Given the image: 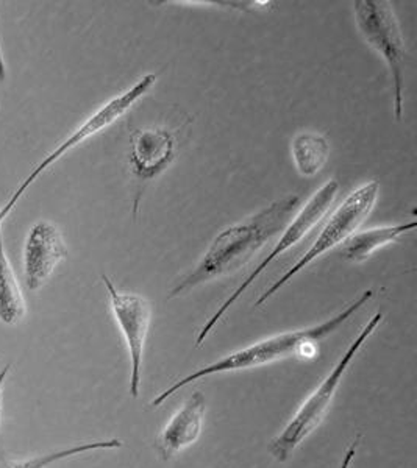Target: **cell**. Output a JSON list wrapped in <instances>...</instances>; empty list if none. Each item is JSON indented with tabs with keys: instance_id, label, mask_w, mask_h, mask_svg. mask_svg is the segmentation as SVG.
I'll list each match as a JSON object with an SVG mask.
<instances>
[{
	"instance_id": "obj_17",
	"label": "cell",
	"mask_w": 417,
	"mask_h": 468,
	"mask_svg": "<svg viewBox=\"0 0 417 468\" xmlns=\"http://www.w3.org/2000/svg\"><path fill=\"white\" fill-rule=\"evenodd\" d=\"M5 80V63H4V57H2V48H0V81Z\"/></svg>"
},
{
	"instance_id": "obj_8",
	"label": "cell",
	"mask_w": 417,
	"mask_h": 468,
	"mask_svg": "<svg viewBox=\"0 0 417 468\" xmlns=\"http://www.w3.org/2000/svg\"><path fill=\"white\" fill-rule=\"evenodd\" d=\"M102 282L107 288L112 314L129 351L130 395L138 399L143 386V362L152 322V308L144 297L136 293L121 292L107 275H102Z\"/></svg>"
},
{
	"instance_id": "obj_4",
	"label": "cell",
	"mask_w": 417,
	"mask_h": 468,
	"mask_svg": "<svg viewBox=\"0 0 417 468\" xmlns=\"http://www.w3.org/2000/svg\"><path fill=\"white\" fill-rule=\"evenodd\" d=\"M379 191H380L379 181L372 180L355 189L352 194H348V197L337 207L332 218L326 220V227L321 229V233L305 251V255L302 256L284 275L278 278L271 288L266 289L260 295L255 302V306L266 303L269 298L275 295L284 284H288L297 273L310 266L311 262L333 250L337 245L344 244L353 233H357V229L361 227L366 218L372 213L379 197Z\"/></svg>"
},
{
	"instance_id": "obj_10",
	"label": "cell",
	"mask_w": 417,
	"mask_h": 468,
	"mask_svg": "<svg viewBox=\"0 0 417 468\" xmlns=\"http://www.w3.org/2000/svg\"><path fill=\"white\" fill-rule=\"evenodd\" d=\"M176 158V136L165 128L136 130L130 138V167L139 181L166 171Z\"/></svg>"
},
{
	"instance_id": "obj_9",
	"label": "cell",
	"mask_w": 417,
	"mask_h": 468,
	"mask_svg": "<svg viewBox=\"0 0 417 468\" xmlns=\"http://www.w3.org/2000/svg\"><path fill=\"white\" fill-rule=\"evenodd\" d=\"M66 256L68 247L54 224L39 220L33 225L24 247V277L28 291L43 288Z\"/></svg>"
},
{
	"instance_id": "obj_13",
	"label": "cell",
	"mask_w": 417,
	"mask_h": 468,
	"mask_svg": "<svg viewBox=\"0 0 417 468\" xmlns=\"http://www.w3.org/2000/svg\"><path fill=\"white\" fill-rule=\"evenodd\" d=\"M416 229V222L394 225V227H379L353 233L344 242L343 258L350 262H363L369 260L379 249L396 242L401 234Z\"/></svg>"
},
{
	"instance_id": "obj_12",
	"label": "cell",
	"mask_w": 417,
	"mask_h": 468,
	"mask_svg": "<svg viewBox=\"0 0 417 468\" xmlns=\"http://www.w3.org/2000/svg\"><path fill=\"white\" fill-rule=\"evenodd\" d=\"M2 224L4 222L0 220V322L11 326L26 317L27 304L17 282L16 273L6 256Z\"/></svg>"
},
{
	"instance_id": "obj_1",
	"label": "cell",
	"mask_w": 417,
	"mask_h": 468,
	"mask_svg": "<svg viewBox=\"0 0 417 468\" xmlns=\"http://www.w3.org/2000/svg\"><path fill=\"white\" fill-rule=\"evenodd\" d=\"M299 203V196L291 194L253 214L246 222L220 231L196 269L172 289L169 298L183 295L214 278L224 277L246 266L273 236L286 229Z\"/></svg>"
},
{
	"instance_id": "obj_11",
	"label": "cell",
	"mask_w": 417,
	"mask_h": 468,
	"mask_svg": "<svg viewBox=\"0 0 417 468\" xmlns=\"http://www.w3.org/2000/svg\"><path fill=\"white\" fill-rule=\"evenodd\" d=\"M205 410L207 403L204 394L194 392L182 408L172 415L171 420L156 437V452L163 461H171L178 452L198 441L204 428Z\"/></svg>"
},
{
	"instance_id": "obj_16",
	"label": "cell",
	"mask_w": 417,
	"mask_h": 468,
	"mask_svg": "<svg viewBox=\"0 0 417 468\" xmlns=\"http://www.w3.org/2000/svg\"><path fill=\"white\" fill-rule=\"evenodd\" d=\"M11 366L6 364L5 367L0 372V419H2V394H4V386H5L6 377L10 373Z\"/></svg>"
},
{
	"instance_id": "obj_6",
	"label": "cell",
	"mask_w": 417,
	"mask_h": 468,
	"mask_svg": "<svg viewBox=\"0 0 417 468\" xmlns=\"http://www.w3.org/2000/svg\"><path fill=\"white\" fill-rule=\"evenodd\" d=\"M155 83V74H145L132 88L123 90V94H119V96L112 97L107 103H103L102 107L99 108L97 112H92L91 116L88 117L81 125L75 128L74 132L61 144L57 145L55 150H52L48 156H44V160L30 172V176L22 181L16 192L5 203V207L0 209V220L4 222V218L16 207L19 200L24 197V194L30 189V186L39 176H43L44 172L50 169L57 161L61 160L66 154H70V150L83 144L92 136L102 133L103 130L112 127V123L118 122L119 119L125 116L154 88Z\"/></svg>"
},
{
	"instance_id": "obj_3",
	"label": "cell",
	"mask_w": 417,
	"mask_h": 468,
	"mask_svg": "<svg viewBox=\"0 0 417 468\" xmlns=\"http://www.w3.org/2000/svg\"><path fill=\"white\" fill-rule=\"evenodd\" d=\"M383 319H385L383 313H377L366 324L363 330L359 331V335L348 346L343 356L339 357L332 372L328 373L326 378L322 379L321 384L308 395V399L300 405L294 417L288 421V425L284 426L282 432L277 437H273L269 445V452L277 463H286L294 454L295 450L321 426L330 410L333 399L337 397V388L343 384L350 364L355 361L359 350L363 348L370 335H374Z\"/></svg>"
},
{
	"instance_id": "obj_7",
	"label": "cell",
	"mask_w": 417,
	"mask_h": 468,
	"mask_svg": "<svg viewBox=\"0 0 417 468\" xmlns=\"http://www.w3.org/2000/svg\"><path fill=\"white\" fill-rule=\"evenodd\" d=\"M337 191H339V183L337 180H330L326 181L319 191L315 192V196L308 200L305 207L300 209L294 220L289 222L286 229L282 231V236L273 245V251L258 264L257 269L251 271V275L236 288L235 292L231 293L230 297L220 304L218 311L211 315V319L204 324V328L198 333L196 346H200L207 341V337L211 335V331L216 328V324H219L220 319L229 313V309L242 297V293L251 288L255 280L262 277V273L273 261H277L278 256L283 255L284 251L291 250L297 242H300L305 238L306 234L310 233L311 229H315V225L321 222V218L326 216V211L330 209L333 202H335Z\"/></svg>"
},
{
	"instance_id": "obj_5",
	"label": "cell",
	"mask_w": 417,
	"mask_h": 468,
	"mask_svg": "<svg viewBox=\"0 0 417 468\" xmlns=\"http://www.w3.org/2000/svg\"><path fill=\"white\" fill-rule=\"evenodd\" d=\"M355 21L366 43L380 54L390 68L394 86V114L397 121L403 117L405 92V57L407 48L401 35L396 11L386 0H357L353 4Z\"/></svg>"
},
{
	"instance_id": "obj_2",
	"label": "cell",
	"mask_w": 417,
	"mask_h": 468,
	"mask_svg": "<svg viewBox=\"0 0 417 468\" xmlns=\"http://www.w3.org/2000/svg\"><path fill=\"white\" fill-rule=\"evenodd\" d=\"M374 297V291L368 289L359 295L355 302L348 304L343 311H339L332 319L326 320L319 324H313L308 328L297 331H288L282 335H271L262 341L246 346L241 350L230 353L227 356L220 357L219 361L208 364L205 367H200L196 372L189 373L185 378L178 379L176 383L165 388L161 394L156 395L155 399L150 401L152 408H160L167 399L176 394L178 390L187 388L189 384L200 381V379L214 377V375H222V373L241 372L249 368L262 367L269 366L273 362L283 361L288 357L302 356L313 357L315 355L317 346L315 344L326 339L328 335L337 333L355 313L366 306Z\"/></svg>"
},
{
	"instance_id": "obj_14",
	"label": "cell",
	"mask_w": 417,
	"mask_h": 468,
	"mask_svg": "<svg viewBox=\"0 0 417 468\" xmlns=\"http://www.w3.org/2000/svg\"><path fill=\"white\" fill-rule=\"evenodd\" d=\"M291 150L300 176H315L328 160L330 144L321 134L300 133L293 139Z\"/></svg>"
},
{
	"instance_id": "obj_15",
	"label": "cell",
	"mask_w": 417,
	"mask_h": 468,
	"mask_svg": "<svg viewBox=\"0 0 417 468\" xmlns=\"http://www.w3.org/2000/svg\"><path fill=\"white\" fill-rule=\"evenodd\" d=\"M121 447H123L121 439L85 441V443H79L74 447L48 452V454L37 456V458L24 459V461H4L0 463V468H48L54 465V463L74 458V456H81L86 452H99V450H118Z\"/></svg>"
}]
</instances>
